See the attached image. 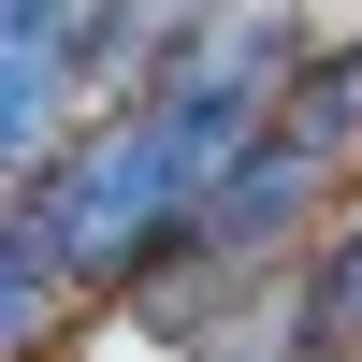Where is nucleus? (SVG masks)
Wrapping results in <instances>:
<instances>
[{
  "label": "nucleus",
  "mask_w": 362,
  "mask_h": 362,
  "mask_svg": "<svg viewBox=\"0 0 362 362\" xmlns=\"http://www.w3.org/2000/svg\"><path fill=\"white\" fill-rule=\"evenodd\" d=\"M189 362H334V334H319V276L305 261H276V276H247L218 319H203Z\"/></svg>",
  "instance_id": "obj_1"
},
{
  "label": "nucleus",
  "mask_w": 362,
  "mask_h": 362,
  "mask_svg": "<svg viewBox=\"0 0 362 362\" xmlns=\"http://www.w3.org/2000/svg\"><path fill=\"white\" fill-rule=\"evenodd\" d=\"M305 276H319V334H334V348H362V218L334 232V247H305Z\"/></svg>",
  "instance_id": "obj_2"
}]
</instances>
